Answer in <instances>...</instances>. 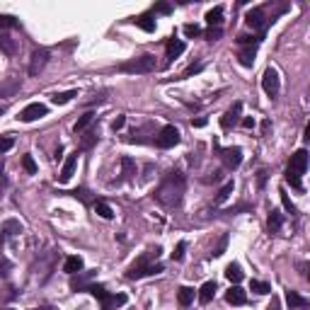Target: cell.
<instances>
[{"label": "cell", "instance_id": "9c48e42d", "mask_svg": "<svg viewBox=\"0 0 310 310\" xmlns=\"http://www.w3.org/2000/svg\"><path fill=\"white\" fill-rule=\"evenodd\" d=\"M49 114V109H46V104H41V102H32V104H27L25 109L19 112V121H37V119L46 117Z\"/></svg>", "mask_w": 310, "mask_h": 310}, {"label": "cell", "instance_id": "484cf974", "mask_svg": "<svg viewBox=\"0 0 310 310\" xmlns=\"http://www.w3.org/2000/svg\"><path fill=\"white\" fill-rule=\"evenodd\" d=\"M121 170H124V180H134L136 177V163L131 158H121Z\"/></svg>", "mask_w": 310, "mask_h": 310}, {"label": "cell", "instance_id": "f1b7e54d", "mask_svg": "<svg viewBox=\"0 0 310 310\" xmlns=\"http://www.w3.org/2000/svg\"><path fill=\"white\" fill-rule=\"evenodd\" d=\"M92 121H95V114H92V112H87V114H82V117L78 119V121H75L73 131H75V134H82V131H85V128L90 126Z\"/></svg>", "mask_w": 310, "mask_h": 310}, {"label": "cell", "instance_id": "11a10c76", "mask_svg": "<svg viewBox=\"0 0 310 310\" xmlns=\"http://www.w3.org/2000/svg\"><path fill=\"white\" fill-rule=\"evenodd\" d=\"M34 310H56V308H51V305H44V308H34Z\"/></svg>", "mask_w": 310, "mask_h": 310}, {"label": "cell", "instance_id": "603a6c76", "mask_svg": "<svg viewBox=\"0 0 310 310\" xmlns=\"http://www.w3.org/2000/svg\"><path fill=\"white\" fill-rule=\"evenodd\" d=\"M0 49H3L8 56H15L17 54V41L12 37H8V34H0Z\"/></svg>", "mask_w": 310, "mask_h": 310}, {"label": "cell", "instance_id": "cb8c5ba5", "mask_svg": "<svg viewBox=\"0 0 310 310\" xmlns=\"http://www.w3.org/2000/svg\"><path fill=\"white\" fill-rule=\"evenodd\" d=\"M206 22H209V27H220V22H223V8H213L206 12Z\"/></svg>", "mask_w": 310, "mask_h": 310}, {"label": "cell", "instance_id": "3957f363", "mask_svg": "<svg viewBox=\"0 0 310 310\" xmlns=\"http://www.w3.org/2000/svg\"><path fill=\"white\" fill-rule=\"evenodd\" d=\"M87 291H90L95 298H100L102 310H117V308H121V305H126V296H124V293H107V289L100 286V283H90Z\"/></svg>", "mask_w": 310, "mask_h": 310}, {"label": "cell", "instance_id": "7c38bea8", "mask_svg": "<svg viewBox=\"0 0 310 310\" xmlns=\"http://www.w3.org/2000/svg\"><path fill=\"white\" fill-rule=\"evenodd\" d=\"M75 167H78V153H71L68 158H65L63 167H61V172H58V182H61V184L71 182V177L75 174Z\"/></svg>", "mask_w": 310, "mask_h": 310}, {"label": "cell", "instance_id": "7bdbcfd3", "mask_svg": "<svg viewBox=\"0 0 310 310\" xmlns=\"http://www.w3.org/2000/svg\"><path fill=\"white\" fill-rule=\"evenodd\" d=\"M71 194H73L75 199H80L82 204H92V199H90V196H87V194H90V192H87V189H75V192H71Z\"/></svg>", "mask_w": 310, "mask_h": 310}, {"label": "cell", "instance_id": "ffe728a7", "mask_svg": "<svg viewBox=\"0 0 310 310\" xmlns=\"http://www.w3.org/2000/svg\"><path fill=\"white\" fill-rule=\"evenodd\" d=\"M177 303L182 305V308H189L194 303V289H189V286H182L180 291H177Z\"/></svg>", "mask_w": 310, "mask_h": 310}, {"label": "cell", "instance_id": "bcb514c9", "mask_svg": "<svg viewBox=\"0 0 310 310\" xmlns=\"http://www.w3.org/2000/svg\"><path fill=\"white\" fill-rule=\"evenodd\" d=\"M124 124H126V117H124V114H119V117L112 121V128H114V131H119V128L124 126Z\"/></svg>", "mask_w": 310, "mask_h": 310}, {"label": "cell", "instance_id": "f546056e", "mask_svg": "<svg viewBox=\"0 0 310 310\" xmlns=\"http://www.w3.org/2000/svg\"><path fill=\"white\" fill-rule=\"evenodd\" d=\"M134 22H136L143 32H155V19L150 17V15H141V17H136Z\"/></svg>", "mask_w": 310, "mask_h": 310}, {"label": "cell", "instance_id": "5bb4252c", "mask_svg": "<svg viewBox=\"0 0 310 310\" xmlns=\"http://www.w3.org/2000/svg\"><path fill=\"white\" fill-rule=\"evenodd\" d=\"M97 276V272H78V276L73 274V279H71V289H75V291H87V286H90V281Z\"/></svg>", "mask_w": 310, "mask_h": 310}, {"label": "cell", "instance_id": "681fc988", "mask_svg": "<svg viewBox=\"0 0 310 310\" xmlns=\"http://www.w3.org/2000/svg\"><path fill=\"white\" fill-rule=\"evenodd\" d=\"M242 126H245V128H255V119L245 117V119H242Z\"/></svg>", "mask_w": 310, "mask_h": 310}, {"label": "cell", "instance_id": "7a4b0ae2", "mask_svg": "<svg viewBox=\"0 0 310 310\" xmlns=\"http://www.w3.org/2000/svg\"><path fill=\"white\" fill-rule=\"evenodd\" d=\"M305 170H308V150L301 148V150H296L291 155V163L286 167V182L291 184L293 189H298V192H303L301 177L305 174Z\"/></svg>", "mask_w": 310, "mask_h": 310}, {"label": "cell", "instance_id": "ee69618b", "mask_svg": "<svg viewBox=\"0 0 310 310\" xmlns=\"http://www.w3.org/2000/svg\"><path fill=\"white\" fill-rule=\"evenodd\" d=\"M12 146H15V138H10V136L0 138V153H8Z\"/></svg>", "mask_w": 310, "mask_h": 310}, {"label": "cell", "instance_id": "836d02e7", "mask_svg": "<svg viewBox=\"0 0 310 310\" xmlns=\"http://www.w3.org/2000/svg\"><path fill=\"white\" fill-rule=\"evenodd\" d=\"M250 291L259 293V296H264V293H272V286H269V283H264V281H257V279H252V281H250Z\"/></svg>", "mask_w": 310, "mask_h": 310}, {"label": "cell", "instance_id": "1f68e13d", "mask_svg": "<svg viewBox=\"0 0 310 310\" xmlns=\"http://www.w3.org/2000/svg\"><path fill=\"white\" fill-rule=\"evenodd\" d=\"M233 189H235V184H233V180L223 184V187H220V192H218V196H216V204H223V201H228V196L233 194Z\"/></svg>", "mask_w": 310, "mask_h": 310}, {"label": "cell", "instance_id": "8d00e7d4", "mask_svg": "<svg viewBox=\"0 0 310 310\" xmlns=\"http://www.w3.org/2000/svg\"><path fill=\"white\" fill-rule=\"evenodd\" d=\"M226 247H228V233H223V235H220L218 245H216V250H213L211 255H213V257H220L223 252H226Z\"/></svg>", "mask_w": 310, "mask_h": 310}, {"label": "cell", "instance_id": "74e56055", "mask_svg": "<svg viewBox=\"0 0 310 310\" xmlns=\"http://www.w3.org/2000/svg\"><path fill=\"white\" fill-rule=\"evenodd\" d=\"M10 27H17V19L12 15H0V29H10Z\"/></svg>", "mask_w": 310, "mask_h": 310}, {"label": "cell", "instance_id": "ab89813d", "mask_svg": "<svg viewBox=\"0 0 310 310\" xmlns=\"http://www.w3.org/2000/svg\"><path fill=\"white\" fill-rule=\"evenodd\" d=\"M279 194H281V204H283V209L289 211V213H296V206L291 204V199H289V194H286V189H279Z\"/></svg>", "mask_w": 310, "mask_h": 310}, {"label": "cell", "instance_id": "f6af8a7d", "mask_svg": "<svg viewBox=\"0 0 310 310\" xmlns=\"http://www.w3.org/2000/svg\"><path fill=\"white\" fill-rule=\"evenodd\" d=\"M10 269H12V264H10L8 259H0V279H5L10 274Z\"/></svg>", "mask_w": 310, "mask_h": 310}, {"label": "cell", "instance_id": "7dc6e473", "mask_svg": "<svg viewBox=\"0 0 310 310\" xmlns=\"http://www.w3.org/2000/svg\"><path fill=\"white\" fill-rule=\"evenodd\" d=\"M201 68H204V65H201V63H196V65H189V68L184 71V78H189V75H194V73H199Z\"/></svg>", "mask_w": 310, "mask_h": 310}, {"label": "cell", "instance_id": "44dd1931", "mask_svg": "<svg viewBox=\"0 0 310 310\" xmlns=\"http://www.w3.org/2000/svg\"><path fill=\"white\" fill-rule=\"evenodd\" d=\"M213 296H216V281H206L204 286H201V291H199V301L206 305V303H211Z\"/></svg>", "mask_w": 310, "mask_h": 310}, {"label": "cell", "instance_id": "8992f818", "mask_svg": "<svg viewBox=\"0 0 310 310\" xmlns=\"http://www.w3.org/2000/svg\"><path fill=\"white\" fill-rule=\"evenodd\" d=\"M213 148L220 153V160H223V165L228 167V170H237L240 167V163H242V150L237 146H230V148H220L216 141H213Z\"/></svg>", "mask_w": 310, "mask_h": 310}, {"label": "cell", "instance_id": "d6a6232c", "mask_svg": "<svg viewBox=\"0 0 310 310\" xmlns=\"http://www.w3.org/2000/svg\"><path fill=\"white\" fill-rule=\"evenodd\" d=\"M19 85H22L19 80H10L8 85H3V87H0V97H12V95L19 90Z\"/></svg>", "mask_w": 310, "mask_h": 310}, {"label": "cell", "instance_id": "d590c367", "mask_svg": "<svg viewBox=\"0 0 310 310\" xmlns=\"http://www.w3.org/2000/svg\"><path fill=\"white\" fill-rule=\"evenodd\" d=\"M22 167H25L29 174H37V163H34L32 155H22Z\"/></svg>", "mask_w": 310, "mask_h": 310}, {"label": "cell", "instance_id": "e575fe53", "mask_svg": "<svg viewBox=\"0 0 310 310\" xmlns=\"http://www.w3.org/2000/svg\"><path fill=\"white\" fill-rule=\"evenodd\" d=\"M95 143H97V134H95V131H87L85 138H82V143H80V150H90Z\"/></svg>", "mask_w": 310, "mask_h": 310}, {"label": "cell", "instance_id": "f5cc1de1", "mask_svg": "<svg viewBox=\"0 0 310 310\" xmlns=\"http://www.w3.org/2000/svg\"><path fill=\"white\" fill-rule=\"evenodd\" d=\"M267 310H279V298H272V303H269Z\"/></svg>", "mask_w": 310, "mask_h": 310}, {"label": "cell", "instance_id": "277c9868", "mask_svg": "<svg viewBox=\"0 0 310 310\" xmlns=\"http://www.w3.org/2000/svg\"><path fill=\"white\" fill-rule=\"evenodd\" d=\"M160 255V250H155V252H150V255L141 257L136 264H131V269L126 272L128 279H143V276H150V274H160L163 272V264H150V259L153 257Z\"/></svg>", "mask_w": 310, "mask_h": 310}, {"label": "cell", "instance_id": "b9f144b4", "mask_svg": "<svg viewBox=\"0 0 310 310\" xmlns=\"http://www.w3.org/2000/svg\"><path fill=\"white\" fill-rule=\"evenodd\" d=\"M184 250H187V242H180V245L174 247V252H172L174 262H182V259H184Z\"/></svg>", "mask_w": 310, "mask_h": 310}, {"label": "cell", "instance_id": "30bf717a", "mask_svg": "<svg viewBox=\"0 0 310 310\" xmlns=\"http://www.w3.org/2000/svg\"><path fill=\"white\" fill-rule=\"evenodd\" d=\"M49 49H37L32 54V61H29V75H39L44 71V65L49 63Z\"/></svg>", "mask_w": 310, "mask_h": 310}, {"label": "cell", "instance_id": "2e32d148", "mask_svg": "<svg viewBox=\"0 0 310 310\" xmlns=\"http://www.w3.org/2000/svg\"><path fill=\"white\" fill-rule=\"evenodd\" d=\"M226 301L230 303V305H245L247 301V293L240 289V286H230V291L226 293Z\"/></svg>", "mask_w": 310, "mask_h": 310}, {"label": "cell", "instance_id": "52a82bcc", "mask_svg": "<svg viewBox=\"0 0 310 310\" xmlns=\"http://www.w3.org/2000/svg\"><path fill=\"white\" fill-rule=\"evenodd\" d=\"M279 87H281L279 73H276L274 68H267L264 75H262V90H264L269 97H276V95H279Z\"/></svg>", "mask_w": 310, "mask_h": 310}, {"label": "cell", "instance_id": "e0dca14e", "mask_svg": "<svg viewBox=\"0 0 310 310\" xmlns=\"http://www.w3.org/2000/svg\"><path fill=\"white\" fill-rule=\"evenodd\" d=\"M63 272H68L71 276H73V274H78V272H82V257H80V255H71V257H65Z\"/></svg>", "mask_w": 310, "mask_h": 310}, {"label": "cell", "instance_id": "5b68a950", "mask_svg": "<svg viewBox=\"0 0 310 310\" xmlns=\"http://www.w3.org/2000/svg\"><path fill=\"white\" fill-rule=\"evenodd\" d=\"M155 68H158V61H155L153 54H143V56H136V58H131L126 63L119 65V71H124V73H153Z\"/></svg>", "mask_w": 310, "mask_h": 310}, {"label": "cell", "instance_id": "9a60e30c", "mask_svg": "<svg viewBox=\"0 0 310 310\" xmlns=\"http://www.w3.org/2000/svg\"><path fill=\"white\" fill-rule=\"evenodd\" d=\"M22 223H19V220H5V223H3V237H0V242H5V240H8V237H15V235H19V233H22Z\"/></svg>", "mask_w": 310, "mask_h": 310}, {"label": "cell", "instance_id": "83f0119b", "mask_svg": "<svg viewBox=\"0 0 310 310\" xmlns=\"http://www.w3.org/2000/svg\"><path fill=\"white\" fill-rule=\"evenodd\" d=\"M226 276H228L230 281H233V283L237 286V283L242 281V276H245V274H242L240 264H228V267H226Z\"/></svg>", "mask_w": 310, "mask_h": 310}, {"label": "cell", "instance_id": "f907efd6", "mask_svg": "<svg viewBox=\"0 0 310 310\" xmlns=\"http://www.w3.org/2000/svg\"><path fill=\"white\" fill-rule=\"evenodd\" d=\"M5 184H8V180H5V174H3V165H0V194H3V189H5Z\"/></svg>", "mask_w": 310, "mask_h": 310}, {"label": "cell", "instance_id": "f35d334b", "mask_svg": "<svg viewBox=\"0 0 310 310\" xmlns=\"http://www.w3.org/2000/svg\"><path fill=\"white\" fill-rule=\"evenodd\" d=\"M204 37L209 39V41H218V39L223 37V29H220V27H209V29H206V34H204Z\"/></svg>", "mask_w": 310, "mask_h": 310}, {"label": "cell", "instance_id": "c3c4849f", "mask_svg": "<svg viewBox=\"0 0 310 310\" xmlns=\"http://www.w3.org/2000/svg\"><path fill=\"white\" fill-rule=\"evenodd\" d=\"M158 12H163V15H170V12H172V8H170V5H167V3H160V5H158Z\"/></svg>", "mask_w": 310, "mask_h": 310}, {"label": "cell", "instance_id": "db71d44e", "mask_svg": "<svg viewBox=\"0 0 310 310\" xmlns=\"http://www.w3.org/2000/svg\"><path fill=\"white\" fill-rule=\"evenodd\" d=\"M269 128H272V124H269V121H262V134H269Z\"/></svg>", "mask_w": 310, "mask_h": 310}, {"label": "cell", "instance_id": "ba28073f", "mask_svg": "<svg viewBox=\"0 0 310 310\" xmlns=\"http://www.w3.org/2000/svg\"><path fill=\"white\" fill-rule=\"evenodd\" d=\"M177 143H180V128L177 126H165L163 131H160V136H158V148L167 150V148H174Z\"/></svg>", "mask_w": 310, "mask_h": 310}, {"label": "cell", "instance_id": "4fadbf2b", "mask_svg": "<svg viewBox=\"0 0 310 310\" xmlns=\"http://www.w3.org/2000/svg\"><path fill=\"white\" fill-rule=\"evenodd\" d=\"M245 22H247V27H252V29H267V22L264 19V10L262 8H255V10H250L247 12V17H245Z\"/></svg>", "mask_w": 310, "mask_h": 310}, {"label": "cell", "instance_id": "60d3db41", "mask_svg": "<svg viewBox=\"0 0 310 310\" xmlns=\"http://www.w3.org/2000/svg\"><path fill=\"white\" fill-rule=\"evenodd\" d=\"M184 34H187L189 39L199 37V34H201V27H199V25H184Z\"/></svg>", "mask_w": 310, "mask_h": 310}, {"label": "cell", "instance_id": "4dcf8cb0", "mask_svg": "<svg viewBox=\"0 0 310 310\" xmlns=\"http://www.w3.org/2000/svg\"><path fill=\"white\" fill-rule=\"evenodd\" d=\"M73 97H78V90H68V92H56L54 97V104H68V102L73 100Z\"/></svg>", "mask_w": 310, "mask_h": 310}, {"label": "cell", "instance_id": "ac0fdd59", "mask_svg": "<svg viewBox=\"0 0 310 310\" xmlns=\"http://www.w3.org/2000/svg\"><path fill=\"white\" fill-rule=\"evenodd\" d=\"M184 54V41L182 39H170L167 41V61H172V58H177V56Z\"/></svg>", "mask_w": 310, "mask_h": 310}, {"label": "cell", "instance_id": "6da1fadb", "mask_svg": "<svg viewBox=\"0 0 310 310\" xmlns=\"http://www.w3.org/2000/svg\"><path fill=\"white\" fill-rule=\"evenodd\" d=\"M184 189H187L184 174L177 172V170H172V172L165 174V180L153 192V196H155L158 204H163V206H167V209H172V206H180V201H182V196H184Z\"/></svg>", "mask_w": 310, "mask_h": 310}, {"label": "cell", "instance_id": "816d5d0a", "mask_svg": "<svg viewBox=\"0 0 310 310\" xmlns=\"http://www.w3.org/2000/svg\"><path fill=\"white\" fill-rule=\"evenodd\" d=\"M257 182H259V187H264V182H267V172H264V170L257 174Z\"/></svg>", "mask_w": 310, "mask_h": 310}, {"label": "cell", "instance_id": "4316f807", "mask_svg": "<svg viewBox=\"0 0 310 310\" xmlns=\"http://www.w3.org/2000/svg\"><path fill=\"white\" fill-rule=\"evenodd\" d=\"M95 213H97L100 218H104V220L114 218V211H112V206H109V204H104V201H97V204H95Z\"/></svg>", "mask_w": 310, "mask_h": 310}, {"label": "cell", "instance_id": "7402d4cb", "mask_svg": "<svg viewBox=\"0 0 310 310\" xmlns=\"http://www.w3.org/2000/svg\"><path fill=\"white\" fill-rule=\"evenodd\" d=\"M286 303H289V308H305L308 298H303L301 293H296V291H286Z\"/></svg>", "mask_w": 310, "mask_h": 310}, {"label": "cell", "instance_id": "9f6ffc18", "mask_svg": "<svg viewBox=\"0 0 310 310\" xmlns=\"http://www.w3.org/2000/svg\"><path fill=\"white\" fill-rule=\"evenodd\" d=\"M3 114H5V107H3V104H0V117H3Z\"/></svg>", "mask_w": 310, "mask_h": 310}, {"label": "cell", "instance_id": "d6986e66", "mask_svg": "<svg viewBox=\"0 0 310 310\" xmlns=\"http://www.w3.org/2000/svg\"><path fill=\"white\" fill-rule=\"evenodd\" d=\"M255 54H257L255 46H245V49L237 54V58H240V65H245V68H252V63H255Z\"/></svg>", "mask_w": 310, "mask_h": 310}, {"label": "cell", "instance_id": "d4e9b609", "mask_svg": "<svg viewBox=\"0 0 310 310\" xmlns=\"http://www.w3.org/2000/svg\"><path fill=\"white\" fill-rule=\"evenodd\" d=\"M267 226H269V233H279L283 226V216L279 213V211H272L269 213V220H267Z\"/></svg>", "mask_w": 310, "mask_h": 310}, {"label": "cell", "instance_id": "8fae6325", "mask_svg": "<svg viewBox=\"0 0 310 310\" xmlns=\"http://www.w3.org/2000/svg\"><path fill=\"white\" fill-rule=\"evenodd\" d=\"M240 114H242V102H235V104L220 117V126L226 128V131H228V128H235L237 124H240Z\"/></svg>", "mask_w": 310, "mask_h": 310}]
</instances>
